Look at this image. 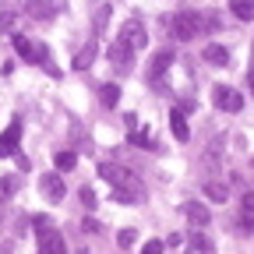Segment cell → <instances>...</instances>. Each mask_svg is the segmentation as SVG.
I'll list each match as a JSON object with an SVG mask.
<instances>
[{"label": "cell", "mask_w": 254, "mask_h": 254, "mask_svg": "<svg viewBox=\"0 0 254 254\" xmlns=\"http://www.w3.org/2000/svg\"><path fill=\"white\" fill-rule=\"evenodd\" d=\"M99 177H106V180L113 184V201H120V205H138V201H145L141 180L127 170V166H120V163H99Z\"/></svg>", "instance_id": "cell-1"}, {"label": "cell", "mask_w": 254, "mask_h": 254, "mask_svg": "<svg viewBox=\"0 0 254 254\" xmlns=\"http://www.w3.org/2000/svg\"><path fill=\"white\" fill-rule=\"evenodd\" d=\"M170 32L180 39V43H190L201 32V14L198 11H177L173 18H170Z\"/></svg>", "instance_id": "cell-2"}, {"label": "cell", "mask_w": 254, "mask_h": 254, "mask_svg": "<svg viewBox=\"0 0 254 254\" xmlns=\"http://www.w3.org/2000/svg\"><path fill=\"white\" fill-rule=\"evenodd\" d=\"M36 237H39V254H67V244H64L60 230H53L43 215H36Z\"/></svg>", "instance_id": "cell-3"}, {"label": "cell", "mask_w": 254, "mask_h": 254, "mask_svg": "<svg viewBox=\"0 0 254 254\" xmlns=\"http://www.w3.org/2000/svg\"><path fill=\"white\" fill-rule=\"evenodd\" d=\"M117 39H120L127 50H134V53H138V50H145V43H148V32H145V25H141L138 18H127L124 28L117 32Z\"/></svg>", "instance_id": "cell-4"}, {"label": "cell", "mask_w": 254, "mask_h": 254, "mask_svg": "<svg viewBox=\"0 0 254 254\" xmlns=\"http://www.w3.org/2000/svg\"><path fill=\"white\" fill-rule=\"evenodd\" d=\"M106 57H110V64H113V71L117 74H131V67H134V50H127L120 39H113L110 43V50H106Z\"/></svg>", "instance_id": "cell-5"}, {"label": "cell", "mask_w": 254, "mask_h": 254, "mask_svg": "<svg viewBox=\"0 0 254 254\" xmlns=\"http://www.w3.org/2000/svg\"><path fill=\"white\" fill-rule=\"evenodd\" d=\"M212 103H215L219 110L237 113V110H244V95H240L237 88H230V85H215V88H212Z\"/></svg>", "instance_id": "cell-6"}, {"label": "cell", "mask_w": 254, "mask_h": 254, "mask_svg": "<svg viewBox=\"0 0 254 254\" xmlns=\"http://www.w3.org/2000/svg\"><path fill=\"white\" fill-rule=\"evenodd\" d=\"M25 11L36 18V21H50V18H57L60 11H64V0H25Z\"/></svg>", "instance_id": "cell-7"}, {"label": "cell", "mask_w": 254, "mask_h": 254, "mask_svg": "<svg viewBox=\"0 0 254 254\" xmlns=\"http://www.w3.org/2000/svg\"><path fill=\"white\" fill-rule=\"evenodd\" d=\"M18 141H21V120L14 117V120L7 124V131L0 134V159L14 155V152H18Z\"/></svg>", "instance_id": "cell-8"}, {"label": "cell", "mask_w": 254, "mask_h": 254, "mask_svg": "<svg viewBox=\"0 0 254 254\" xmlns=\"http://www.w3.org/2000/svg\"><path fill=\"white\" fill-rule=\"evenodd\" d=\"M173 60H177V57H173V50H159V53L152 57V64H148V81H155V85H159V78H163V74L173 67Z\"/></svg>", "instance_id": "cell-9"}, {"label": "cell", "mask_w": 254, "mask_h": 254, "mask_svg": "<svg viewBox=\"0 0 254 254\" xmlns=\"http://www.w3.org/2000/svg\"><path fill=\"white\" fill-rule=\"evenodd\" d=\"M39 190H43V198H46V201H60L64 194H67V187H64V180H60L57 173H43Z\"/></svg>", "instance_id": "cell-10"}, {"label": "cell", "mask_w": 254, "mask_h": 254, "mask_svg": "<svg viewBox=\"0 0 254 254\" xmlns=\"http://www.w3.org/2000/svg\"><path fill=\"white\" fill-rule=\"evenodd\" d=\"M184 215H187L190 226H208V219H212V212L201 201H184Z\"/></svg>", "instance_id": "cell-11"}, {"label": "cell", "mask_w": 254, "mask_h": 254, "mask_svg": "<svg viewBox=\"0 0 254 254\" xmlns=\"http://www.w3.org/2000/svg\"><path fill=\"white\" fill-rule=\"evenodd\" d=\"M201 190H205V198H208V201H222V205H226V198H230V187L222 184V180H212V177H205Z\"/></svg>", "instance_id": "cell-12"}, {"label": "cell", "mask_w": 254, "mask_h": 254, "mask_svg": "<svg viewBox=\"0 0 254 254\" xmlns=\"http://www.w3.org/2000/svg\"><path fill=\"white\" fill-rule=\"evenodd\" d=\"M201 57L212 64V67H226V64H230V50H226V46H219V43H208Z\"/></svg>", "instance_id": "cell-13"}, {"label": "cell", "mask_w": 254, "mask_h": 254, "mask_svg": "<svg viewBox=\"0 0 254 254\" xmlns=\"http://www.w3.org/2000/svg\"><path fill=\"white\" fill-rule=\"evenodd\" d=\"M190 254H215V247H212V240L194 226L190 230Z\"/></svg>", "instance_id": "cell-14"}, {"label": "cell", "mask_w": 254, "mask_h": 254, "mask_svg": "<svg viewBox=\"0 0 254 254\" xmlns=\"http://www.w3.org/2000/svg\"><path fill=\"white\" fill-rule=\"evenodd\" d=\"M170 131H173V138H177V141H187V138H190V127H187V120H184V113H180V110H173V113H170Z\"/></svg>", "instance_id": "cell-15"}, {"label": "cell", "mask_w": 254, "mask_h": 254, "mask_svg": "<svg viewBox=\"0 0 254 254\" xmlns=\"http://www.w3.org/2000/svg\"><path fill=\"white\" fill-rule=\"evenodd\" d=\"M11 39H14V50H18V57H25L28 64H36V43H28V39L21 36V32H14Z\"/></svg>", "instance_id": "cell-16"}, {"label": "cell", "mask_w": 254, "mask_h": 254, "mask_svg": "<svg viewBox=\"0 0 254 254\" xmlns=\"http://www.w3.org/2000/svg\"><path fill=\"white\" fill-rule=\"evenodd\" d=\"M230 7H233V14L240 21H251L254 18V0H230Z\"/></svg>", "instance_id": "cell-17"}, {"label": "cell", "mask_w": 254, "mask_h": 254, "mask_svg": "<svg viewBox=\"0 0 254 254\" xmlns=\"http://www.w3.org/2000/svg\"><path fill=\"white\" fill-rule=\"evenodd\" d=\"M92 57H95V39H92L85 50H78V57H74V71H85L88 64H92Z\"/></svg>", "instance_id": "cell-18"}, {"label": "cell", "mask_w": 254, "mask_h": 254, "mask_svg": "<svg viewBox=\"0 0 254 254\" xmlns=\"http://www.w3.org/2000/svg\"><path fill=\"white\" fill-rule=\"evenodd\" d=\"M127 141H131L134 148H159V145L152 141V134H148V131H138V127L131 131V138H127Z\"/></svg>", "instance_id": "cell-19"}, {"label": "cell", "mask_w": 254, "mask_h": 254, "mask_svg": "<svg viewBox=\"0 0 254 254\" xmlns=\"http://www.w3.org/2000/svg\"><path fill=\"white\" fill-rule=\"evenodd\" d=\"M103 103L106 106H117L120 103V88L117 85H103Z\"/></svg>", "instance_id": "cell-20"}, {"label": "cell", "mask_w": 254, "mask_h": 254, "mask_svg": "<svg viewBox=\"0 0 254 254\" xmlns=\"http://www.w3.org/2000/svg\"><path fill=\"white\" fill-rule=\"evenodd\" d=\"M78 198H81V205H85L88 212H92L95 205H99V201H95V190H92V187H81V190H78Z\"/></svg>", "instance_id": "cell-21"}, {"label": "cell", "mask_w": 254, "mask_h": 254, "mask_svg": "<svg viewBox=\"0 0 254 254\" xmlns=\"http://www.w3.org/2000/svg\"><path fill=\"white\" fill-rule=\"evenodd\" d=\"M14 21H18V14L4 11V14H0V32H11V36H14Z\"/></svg>", "instance_id": "cell-22"}, {"label": "cell", "mask_w": 254, "mask_h": 254, "mask_svg": "<svg viewBox=\"0 0 254 254\" xmlns=\"http://www.w3.org/2000/svg\"><path fill=\"white\" fill-rule=\"evenodd\" d=\"M74 163H78L74 152H57V166H60V170H71Z\"/></svg>", "instance_id": "cell-23"}, {"label": "cell", "mask_w": 254, "mask_h": 254, "mask_svg": "<svg viewBox=\"0 0 254 254\" xmlns=\"http://www.w3.org/2000/svg\"><path fill=\"white\" fill-rule=\"evenodd\" d=\"M14 187H18V180H14V177L0 180V201H4V198H11V194H14Z\"/></svg>", "instance_id": "cell-24"}, {"label": "cell", "mask_w": 254, "mask_h": 254, "mask_svg": "<svg viewBox=\"0 0 254 254\" xmlns=\"http://www.w3.org/2000/svg\"><path fill=\"white\" fill-rule=\"evenodd\" d=\"M134 240H138V233H134V230H120V237H117V244H120V247H134Z\"/></svg>", "instance_id": "cell-25"}, {"label": "cell", "mask_w": 254, "mask_h": 254, "mask_svg": "<svg viewBox=\"0 0 254 254\" xmlns=\"http://www.w3.org/2000/svg\"><path fill=\"white\" fill-rule=\"evenodd\" d=\"M163 251H166V244H163V240H148V244L141 247V254H163Z\"/></svg>", "instance_id": "cell-26"}, {"label": "cell", "mask_w": 254, "mask_h": 254, "mask_svg": "<svg viewBox=\"0 0 254 254\" xmlns=\"http://www.w3.org/2000/svg\"><path fill=\"white\" fill-rule=\"evenodd\" d=\"M106 18H110V7H106V4H103V7H99V11H95V28H99V32H103V28H106Z\"/></svg>", "instance_id": "cell-27"}, {"label": "cell", "mask_w": 254, "mask_h": 254, "mask_svg": "<svg viewBox=\"0 0 254 254\" xmlns=\"http://www.w3.org/2000/svg\"><path fill=\"white\" fill-rule=\"evenodd\" d=\"M99 230H103V226H99L95 219H85V222H81V233H99Z\"/></svg>", "instance_id": "cell-28"}, {"label": "cell", "mask_w": 254, "mask_h": 254, "mask_svg": "<svg viewBox=\"0 0 254 254\" xmlns=\"http://www.w3.org/2000/svg\"><path fill=\"white\" fill-rule=\"evenodd\" d=\"M244 212H247V215H254V194H247V198H244Z\"/></svg>", "instance_id": "cell-29"}, {"label": "cell", "mask_w": 254, "mask_h": 254, "mask_svg": "<svg viewBox=\"0 0 254 254\" xmlns=\"http://www.w3.org/2000/svg\"><path fill=\"white\" fill-rule=\"evenodd\" d=\"M251 230H254V222H251V215H247V219H240V233H251Z\"/></svg>", "instance_id": "cell-30"}, {"label": "cell", "mask_w": 254, "mask_h": 254, "mask_svg": "<svg viewBox=\"0 0 254 254\" xmlns=\"http://www.w3.org/2000/svg\"><path fill=\"white\" fill-rule=\"evenodd\" d=\"M247 85H251V92H254V64H251V71H247Z\"/></svg>", "instance_id": "cell-31"}, {"label": "cell", "mask_w": 254, "mask_h": 254, "mask_svg": "<svg viewBox=\"0 0 254 254\" xmlns=\"http://www.w3.org/2000/svg\"><path fill=\"white\" fill-rule=\"evenodd\" d=\"M251 64H254V50H251Z\"/></svg>", "instance_id": "cell-32"}, {"label": "cell", "mask_w": 254, "mask_h": 254, "mask_svg": "<svg viewBox=\"0 0 254 254\" xmlns=\"http://www.w3.org/2000/svg\"><path fill=\"white\" fill-rule=\"evenodd\" d=\"M78 254H88V251H78Z\"/></svg>", "instance_id": "cell-33"}]
</instances>
